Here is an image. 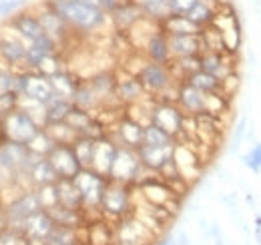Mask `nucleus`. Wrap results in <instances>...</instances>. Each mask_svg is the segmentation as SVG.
<instances>
[{
	"label": "nucleus",
	"mask_w": 261,
	"mask_h": 245,
	"mask_svg": "<svg viewBox=\"0 0 261 245\" xmlns=\"http://www.w3.org/2000/svg\"><path fill=\"white\" fill-rule=\"evenodd\" d=\"M46 2L72 32L93 34L111 22L107 12L98 10L95 6H89L81 0H46Z\"/></svg>",
	"instance_id": "obj_1"
},
{
	"label": "nucleus",
	"mask_w": 261,
	"mask_h": 245,
	"mask_svg": "<svg viewBox=\"0 0 261 245\" xmlns=\"http://www.w3.org/2000/svg\"><path fill=\"white\" fill-rule=\"evenodd\" d=\"M133 207H135V195H133L130 185L109 179V183L102 191V197H100V205H98L102 217L117 223L129 217L133 213Z\"/></svg>",
	"instance_id": "obj_2"
},
{
	"label": "nucleus",
	"mask_w": 261,
	"mask_h": 245,
	"mask_svg": "<svg viewBox=\"0 0 261 245\" xmlns=\"http://www.w3.org/2000/svg\"><path fill=\"white\" fill-rule=\"evenodd\" d=\"M139 79V83L143 85L145 92L157 101H165L171 89H175L179 85V81H175V77L171 75L167 64L147 61L143 64V68L135 75Z\"/></svg>",
	"instance_id": "obj_3"
},
{
	"label": "nucleus",
	"mask_w": 261,
	"mask_h": 245,
	"mask_svg": "<svg viewBox=\"0 0 261 245\" xmlns=\"http://www.w3.org/2000/svg\"><path fill=\"white\" fill-rule=\"evenodd\" d=\"M36 159L27 145L12 143V141H0V181L8 185L18 173H24L29 165Z\"/></svg>",
	"instance_id": "obj_4"
},
{
	"label": "nucleus",
	"mask_w": 261,
	"mask_h": 245,
	"mask_svg": "<svg viewBox=\"0 0 261 245\" xmlns=\"http://www.w3.org/2000/svg\"><path fill=\"white\" fill-rule=\"evenodd\" d=\"M40 131V127L33 121V117L22 111V109H14L10 113H6L0 122V141H12V143H20L27 145L34 135Z\"/></svg>",
	"instance_id": "obj_5"
},
{
	"label": "nucleus",
	"mask_w": 261,
	"mask_h": 245,
	"mask_svg": "<svg viewBox=\"0 0 261 245\" xmlns=\"http://www.w3.org/2000/svg\"><path fill=\"white\" fill-rule=\"evenodd\" d=\"M72 183L76 185V189H79V193H81L83 209H98L102 191H105V187L109 183V179H107L105 175L97 173V171L89 169V167H83V169L72 177Z\"/></svg>",
	"instance_id": "obj_6"
},
{
	"label": "nucleus",
	"mask_w": 261,
	"mask_h": 245,
	"mask_svg": "<svg viewBox=\"0 0 261 245\" xmlns=\"http://www.w3.org/2000/svg\"><path fill=\"white\" fill-rule=\"evenodd\" d=\"M2 205H4V215H6V227H12V229H16L29 215L42 209L36 189H24Z\"/></svg>",
	"instance_id": "obj_7"
},
{
	"label": "nucleus",
	"mask_w": 261,
	"mask_h": 245,
	"mask_svg": "<svg viewBox=\"0 0 261 245\" xmlns=\"http://www.w3.org/2000/svg\"><path fill=\"white\" fill-rule=\"evenodd\" d=\"M141 171H143V165L137 157V151L129 149V147H117V153H115V159H113V165H111V171H109L107 179L135 185Z\"/></svg>",
	"instance_id": "obj_8"
},
{
	"label": "nucleus",
	"mask_w": 261,
	"mask_h": 245,
	"mask_svg": "<svg viewBox=\"0 0 261 245\" xmlns=\"http://www.w3.org/2000/svg\"><path fill=\"white\" fill-rule=\"evenodd\" d=\"M171 159L177 167V173L183 181L191 185L193 181H197L201 177V171H203V161L201 157L187 145V143H181V141H175L173 143V151H171Z\"/></svg>",
	"instance_id": "obj_9"
},
{
	"label": "nucleus",
	"mask_w": 261,
	"mask_h": 245,
	"mask_svg": "<svg viewBox=\"0 0 261 245\" xmlns=\"http://www.w3.org/2000/svg\"><path fill=\"white\" fill-rule=\"evenodd\" d=\"M143 131L145 127L141 122L133 121L123 113V117H119L115 127H107V137L113 139L119 147H129V149H137L143 145Z\"/></svg>",
	"instance_id": "obj_10"
},
{
	"label": "nucleus",
	"mask_w": 261,
	"mask_h": 245,
	"mask_svg": "<svg viewBox=\"0 0 261 245\" xmlns=\"http://www.w3.org/2000/svg\"><path fill=\"white\" fill-rule=\"evenodd\" d=\"M46 161L50 163L59 179H72L83 169L74 155L72 145H65V143H57L50 149V153L46 155Z\"/></svg>",
	"instance_id": "obj_11"
},
{
	"label": "nucleus",
	"mask_w": 261,
	"mask_h": 245,
	"mask_svg": "<svg viewBox=\"0 0 261 245\" xmlns=\"http://www.w3.org/2000/svg\"><path fill=\"white\" fill-rule=\"evenodd\" d=\"M18 81H20V94L31 101L40 103V105H44L55 94L48 77H44L36 70H20Z\"/></svg>",
	"instance_id": "obj_12"
},
{
	"label": "nucleus",
	"mask_w": 261,
	"mask_h": 245,
	"mask_svg": "<svg viewBox=\"0 0 261 245\" xmlns=\"http://www.w3.org/2000/svg\"><path fill=\"white\" fill-rule=\"evenodd\" d=\"M181 121H183V111L175 103L155 99V105L151 109V122L153 125H157L159 129H163L165 133H169L175 139L181 133Z\"/></svg>",
	"instance_id": "obj_13"
},
{
	"label": "nucleus",
	"mask_w": 261,
	"mask_h": 245,
	"mask_svg": "<svg viewBox=\"0 0 261 245\" xmlns=\"http://www.w3.org/2000/svg\"><path fill=\"white\" fill-rule=\"evenodd\" d=\"M24 55H27V42L22 38H18L12 31H10V34L0 32V61L8 68L27 70L24 68Z\"/></svg>",
	"instance_id": "obj_14"
},
{
	"label": "nucleus",
	"mask_w": 261,
	"mask_h": 245,
	"mask_svg": "<svg viewBox=\"0 0 261 245\" xmlns=\"http://www.w3.org/2000/svg\"><path fill=\"white\" fill-rule=\"evenodd\" d=\"M8 29L14 32L18 38H22L27 44H31V42H34L36 38H40L44 34L42 24H40V20H38L34 10H20L14 16H10Z\"/></svg>",
	"instance_id": "obj_15"
},
{
	"label": "nucleus",
	"mask_w": 261,
	"mask_h": 245,
	"mask_svg": "<svg viewBox=\"0 0 261 245\" xmlns=\"http://www.w3.org/2000/svg\"><path fill=\"white\" fill-rule=\"evenodd\" d=\"M36 16H38V20H40V24H42V31L46 32L48 36H53L61 46H63V42H65L66 38L72 34V31L66 27V22L50 8V4L48 2H44V4H40L36 10Z\"/></svg>",
	"instance_id": "obj_16"
},
{
	"label": "nucleus",
	"mask_w": 261,
	"mask_h": 245,
	"mask_svg": "<svg viewBox=\"0 0 261 245\" xmlns=\"http://www.w3.org/2000/svg\"><path fill=\"white\" fill-rule=\"evenodd\" d=\"M169 38V51H171V59H179V57H199L201 53H205V42H203V34H167Z\"/></svg>",
	"instance_id": "obj_17"
},
{
	"label": "nucleus",
	"mask_w": 261,
	"mask_h": 245,
	"mask_svg": "<svg viewBox=\"0 0 261 245\" xmlns=\"http://www.w3.org/2000/svg\"><path fill=\"white\" fill-rule=\"evenodd\" d=\"M55 221L50 219V215L46 213L44 209L36 211V213L29 215L16 229L27 237V239H36V241H46L50 231H53ZM48 243V241H46Z\"/></svg>",
	"instance_id": "obj_18"
},
{
	"label": "nucleus",
	"mask_w": 261,
	"mask_h": 245,
	"mask_svg": "<svg viewBox=\"0 0 261 245\" xmlns=\"http://www.w3.org/2000/svg\"><path fill=\"white\" fill-rule=\"evenodd\" d=\"M143 55L145 59L151 62H159V64H169L171 62V51H169V38L167 32L157 27L151 32V36L147 38V42L143 44Z\"/></svg>",
	"instance_id": "obj_19"
},
{
	"label": "nucleus",
	"mask_w": 261,
	"mask_h": 245,
	"mask_svg": "<svg viewBox=\"0 0 261 245\" xmlns=\"http://www.w3.org/2000/svg\"><path fill=\"white\" fill-rule=\"evenodd\" d=\"M117 143L113 139H109L107 135L100 137V139H95V151H93V159H91V167L93 171H97L100 175H109L111 171V165H113V159H115V153H117Z\"/></svg>",
	"instance_id": "obj_20"
},
{
	"label": "nucleus",
	"mask_w": 261,
	"mask_h": 245,
	"mask_svg": "<svg viewBox=\"0 0 261 245\" xmlns=\"http://www.w3.org/2000/svg\"><path fill=\"white\" fill-rule=\"evenodd\" d=\"M175 105H177L185 115H193V117H195L199 113H203L205 92L197 91L195 87H191L189 83H179Z\"/></svg>",
	"instance_id": "obj_21"
},
{
	"label": "nucleus",
	"mask_w": 261,
	"mask_h": 245,
	"mask_svg": "<svg viewBox=\"0 0 261 245\" xmlns=\"http://www.w3.org/2000/svg\"><path fill=\"white\" fill-rule=\"evenodd\" d=\"M143 18V14H141V10H139V6L130 0V2H119L111 12H109V20H111V24L115 27V31L117 32H127L135 24V22H139Z\"/></svg>",
	"instance_id": "obj_22"
},
{
	"label": "nucleus",
	"mask_w": 261,
	"mask_h": 245,
	"mask_svg": "<svg viewBox=\"0 0 261 245\" xmlns=\"http://www.w3.org/2000/svg\"><path fill=\"white\" fill-rule=\"evenodd\" d=\"M145 96H149V94L145 92L143 85L139 83V79H137V77H133V75H127L125 79H119V77H117L115 99H117L123 107H127V105H135V103L143 101Z\"/></svg>",
	"instance_id": "obj_23"
},
{
	"label": "nucleus",
	"mask_w": 261,
	"mask_h": 245,
	"mask_svg": "<svg viewBox=\"0 0 261 245\" xmlns=\"http://www.w3.org/2000/svg\"><path fill=\"white\" fill-rule=\"evenodd\" d=\"M137 157L141 161V165L153 173H159V169L163 167L165 163L171 159V151H173V145H167V147H151V145H141L135 149Z\"/></svg>",
	"instance_id": "obj_24"
},
{
	"label": "nucleus",
	"mask_w": 261,
	"mask_h": 245,
	"mask_svg": "<svg viewBox=\"0 0 261 245\" xmlns=\"http://www.w3.org/2000/svg\"><path fill=\"white\" fill-rule=\"evenodd\" d=\"M27 179L33 189L44 187V185H53L59 177L55 173V169L50 167V163L46 161V157H36L33 163L29 165V169L24 171Z\"/></svg>",
	"instance_id": "obj_25"
},
{
	"label": "nucleus",
	"mask_w": 261,
	"mask_h": 245,
	"mask_svg": "<svg viewBox=\"0 0 261 245\" xmlns=\"http://www.w3.org/2000/svg\"><path fill=\"white\" fill-rule=\"evenodd\" d=\"M87 83L91 85V89L100 99V105H107L109 99H115V87H117V75L115 72L100 70L97 75H93Z\"/></svg>",
	"instance_id": "obj_26"
},
{
	"label": "nucleus",
	"mask_w": 261,
	"mask_h": 245,
	"mask_svg": "<svg viewBox=\"0 0 261 245\" xmlns=\"http://www.w3.org/2000/svg\"><path fill=\"white\" fill-rule=\"evenodd\" d=\"M115 243V227L105 217L87 223V245H113Z\"/></svg>",
	"instance_id": "obj_27"
},
{
	"label": "nucleus",
	"mask_w": 261,
	"mask_h": 245,
	"mask_svg": "<svg viewBox=\"0 0 261 245\" xmlns=\"http://www.w3.org/2000/svg\"><path fill=\"white\" fill-rule=\"evenodd\" d=\"M70 103L74 107H79L83 111H91V113H95V111L100 109V99L95 94V91L91 89V85L87 81H79L76 83L74 91L70 94Z\"/></svg>",
	"instance_id": "obj_28"
},
{
	"label": "nucleus",
	"mask_w": 261,
	"mask_h": 245,
	"mask_svg": "<svg viewBox=\"0 0 261 245\" xmlns=\"http://www.w3.org/2000/svg\"><path fill=\"white\" fill-rule=\"evenodd\" d=\"M55 189H57L59 205L68 207V209H83L81 193H79L76 185L72 183V179H57L55 181Z\"/></svg>",
	"instance_id": "obj_29"
},
{
	"label": "nucleus",
	"mask_w": 261,
	"mask_h": 245,
	"mask_svg": "<svg viewBox=\"0 0 261 245\" xmlns=\"http://www.w3.org/2000/svg\"><path fill=\"white\" fill-rule=\"evenodd\" d=\"M46 213L50 215V219L57 223V225H66V227H81V225H87L85 223V215L83 209H68L63 205H53L48 209H44Z\"/></svg>",
	"instance_id": "obj_30"
},
{
	"label": "nucleus",
	"mask_w": 261,
	"mask_h": 245,
	"mask_svg": "<svg viewBox=\"0 0 261 245\" xmlns=\"http://www.w3.org/2000/svg\"><path fill=\"white\" fill-rule=\"evenodd\" d=\"M141 14L157 24H161L167 16H171V8H169V0H133Z\"/></svg>",
	"instance_id": "obj_31"
},
{
	"label": "nucleus",
	"mask_w": 261,
	"mask_h": 245,
	"mask_svg": "<svg viewBox=\"0 0 261 245\" xmlns=\"http://www.w3.org/2000/svg\"><path fill=\"white\" fill-rule=\"evenodd\" d=\"M217 4H211V2H205V0H199L195 6L185 14L195 27L199 29H205V27H211V22L215 20V14H217Z\"/></svg>",
	"instance_id": "obj_32"
},
{
	"label": "nucleus",
	"mask_w": 261,
	"mask_h": 245,
	"mask_svg": "<svg viewBox=\"0 0 261 245\" xmlns=\"http://www.w3.org/2000/svg\"><path fill=\"white\" fill-rule=\"evenodd\" d=\"M44 109H46V122H61L66 119V115L70 113L72 109V103L70 99H65L61 94H53L46 103H44Z\"/></svg>",
	"instance_id": "obj_33"
},
{
	"label": "nucleus",
	"mask_w": 261,
	"mask_h": 245,
	"mask_svg": "<svg viewBox=\"0 0 261 245\" xmlns=\"http://www.w3.org/2000/svg\"><path fill=\"white\" fill-rule=\"evenodd\" d=\"M159 27L167 34H197V32L203 31V29L195 27L185 14H171V16L165 18Z\"/></svg>",
	"instance_id": "obj_34"
},
{
	"label": "nucleus",
	"mask_w": 261,
	"mask_h": 245,
	"mask_svg": "<svg viewBox=\"0 0 261 245\" xmlns=\"http://www.w3.org/2000/svg\"><path fill=\"white\" fill-rule=\"evenodd\" d=\"M183 83H189L191 87H195L197 91L201 92H215V91H221V79H217L215 75H209L205 70H195L193 75H189Z\"/></svg>",
	"instance_id": "obj_35"
},
{
	"label": "nucleus",
	"mask_w": 261,
	"mask_h": 245,
	"mask_svg": "<svg viewBox=\"0 0 261 245\" xmlns=\"http://www.w3.org/2000/svg\"><path fill=\"white\" fill-rule=\"evenodd\" d=\"M48 81L53 85V91L57 92V94H61V96H65V99H70V94H72L76 83H79V79L72 72H68L66 68H61L59 72L48 77Z\"/></svg>",
	"instance_id": "obj_36"
},
{
	"label": "nucleus",
	"mask_w": 261,
	"mask_h": 245,
	"mask_svg": "<svg viewBox=\"0 0 261 245\" xmlns=\"http://www.w3.org/2000/svg\"><path fill=\"white\" fill-rule=\"evenodd\" d=\"M42 129L46 131V135H48V137H50L55 143H65V145H72V141L79 137V133H76L72 127H68L65 121H61V122H46Z\"/></svg>",
	"instance_id": "obj_37"
},
{
	"label": "nucleus",
	"mask_w": 261,
	"mask_h": 245,
	"mask_svg": "<svg viewBox=\"0 0 261 245\" xmlns=\"http://www.w3.org/2000/svg\"><path fill=\"white\" fill-rule=\"evenodd\" d=\"M46 241H48V245H81L79 227H66V225H57L55 223Z\"/></svg>",
	"instance_id": "obj_38"
},
{
	"label": "nucleus",
	"mask_w": 261,
	"mask_h": 245,
	"mask_svg": "<svg viewBox=\"0 0 261 245\" xmlns=\"http://www.w3.org/2000/svg\"><path fill=\"white\" fill-rule=\"evenodd\" d=\"M175 139L165 133L163 129H159L157 125L149 122L145 125V131H143V145H151V147H167V145H173Z\"/></svg>",
	"instance_id": "obj_39"
},
{
	"label": "nucleus",
	"mask_w": 261,
	"mask_h": 245,
	"mask_svg": "<svg viewBox=\"0 0 261 245\" xmlns=\"http://www.w3.org/2000/svg\"><path fill=\"white\" fill-rule=\"evenodd\" d=\"M93 121H95V115H93L91 111H83V109H79V107H74V105H72L70 113L66 115V119H65L66 125L72 127V129L79 133V137L87 131V127Z\"/></svg>",
	"instance_id": "obj_40"
},
{
	"label": "nucleus",
	"mask_w": 261,
	"mask_h": 245,
	"mask_svg": "<svg viewBox=\"0 0 261 245\" xmlns=\"http://www.w3.org/2000/svg\"><path fill=\"white\" fill-rule=\"evenodd\" d=\"M72 149H74V155H76L81 167H91V159H93V151H95V139L81 135L72 141Z\"/></svg>",
	"instance_id": "obj_41"
},
{
	"label": "nucleus",
	"mask_w": 261,
	"mask_h": 245,
	"mask_svg": "<svg viewBox=\"0 0 261 245\" xmlns=\"http://www.w3.org/2000/svg\"><path fill=\"white\" fill-rule=\"evenodd\" d=\"M55 145H57V143L46 135V131H44V129H40L33 139L27 143V149H29L33 155H36V157H46V155L50 153V149H53Z\"/></svg>",
	"instance_id": "obj_42"
},
{
	"label": "nucleus",
	"mask_w": 261,
	"mask_h": 245,
	"mask_svg": "<svg viewBox=\"0 0 261 245\" xmlns=\"http://www.w3.org/2000/svg\"><path fill=\"white\" fill-rule=\"evenodd\" d=\"M18 72L14 68H0V92H16L20 94V81H18Z\"/></svg>",
	"instance_id": "obj_43"
},
{
	"label": "nucleus",
	"mask_w": 261,
	"mask_h": 245,
	"mask_svg": "<svg viewBox=\"0 0 261 245\" xmlns=\"http://www.w3.org/2000/svg\"><path fill=\"white\" fill-rule=\"evenodd\" d=\"M61 68H63V59L59 55H48V57H44L42 61L38 62V66L34 70L40 72V75H44V77H53Z\"/></svg>",
	"instance_id": "obj_44"
},
{
	"label": "nucleus",
	"mask_w": 261,
	"mask_h": 245,
	"mask_svg": "<svg viewBox=\"0 0 261 245\" xmlns=\"http://www.w3.org/2000/svg\"><path fill=\"white\" fill-rule=\"evenodd\" d=\"M36 195H38V201H40V207L42 209H48L53 205H57V189H55V183L53 185H44V187H38L36 189Z\"/></svg>",
	"instance_id": "obj_45"
},
{
	"label": "nucleus",
	"mask_w": 261,
	"mask_h": 245,
	"mask_svg": "<svg viewBox=\"0 0 261 245\" xmlns=\"http://www.w3.org/2000/svg\"><path fill=\"white\" fill-rule=\"evenodd\" d=\"M29 0H0V18H10L16 12L24 10Z\"/></svg>",
	"instance_id": "obj_46"
},
{
	"label": "nucleus",
	"mask_w": 261,
	"mask_h": 245,
	"mask_svg": "<svg viewBox=\"0 0 261 245\" xmlns=\"http://www.w3.org/2000/svg\"><path fill=\"white\" fill-rule=\"evenodd\" d=\"M0 245H27V237L12 227H4L0 231Z\"/></svg>",
	"instance_id": "obj_47"
},
{
	"label": "nucleus",
	"mask_w": 261,
	"mask_h": 245,
	"mask_svg": "<svg viewBox=\"0 0 261 245\" xmlns=\"http://www.w3.org/2000/svg\"><path fill=\"white\" fill-rule=\"evenodd\" d=\"M243 163H245V167L251 171V173H255V175H259L261 171V145H253L251 147V151L243 157Z\"/></svg>",
	"instance_id": "obj_48"
},
{
	"label": "nucleus",
	"mask_w": 261,
	"mask_h": 245,
	"mask_svg": "<svg viewBox=\"0 0 261 245\" xmlns=\"http://www.w3.org/2000/svg\"><path fill=\"white\" fill-rule=\"evenodd\" d=\"M18 96L16 92H0V115H6L18 107Z\"/></svg>",
	"instance_id": "obj_49"
},
{
	"label": "nucleus",
	"mask_w": 261,
	"mask_h": 245,
	"mask_svg": "<svg viewBox=\"0 0 261 245\" xmlns=\"http://www.w3.org/2000/svg\"><path fill=\"white\" fill-rule=\"evenodd\" d=\"M199 0H169L171 14H187Z\"/></svg>",
	"instance_id": "obj_50"
},
{
	"label": "nucleus",
	"mask_w": 261,
	"mask_h": 245,
	"mask_svg": "<svg viewBox=\"0 0 261 245\" xmlns=\"http://www.w3.org/2000/svg\"><path fill=\"white\" fill-rule=\"evenodd\" d=\"M245 127H247V119L245 117H241L239 122H237V127H235V149L241 145V141H243V135H245Z\"/></svg>",
	"instance_id": "obj_51"
},
{
	"label": "nucleus",
	"mask_w": 261,
	"mask_h": 245,
	"mask_svg": "<svg viewBox=\"0 0 261 245\" xmlns=\"http://www.w3.org/2000/svg\"><path fill=\"white\" fill-rule=\"evenodd\" d=\"M255 239H257V243H259V239H261V217L259 215H255Z\"/></svg>",
	"instance_id": "obj_52"
},
{
	"label": "nucleus",
	"mask_w": 261,
	"mask_h": 245,
	"mask_svg": "<svg viewBox=\"0 0 261 245\" xmlns=\"http://www.w3.org/2000/svg\"><path fill=\"white\" fill-rule=\"evenodd\" d=\"M6 227V215H4V205L0 203V231Z\"/></svg>",
	"instance_id": "obj_53"
},
{
	"label": "nucleus",
	"mask_w": 261,
	"mask_h": 245,
	"mask_svg": "<svg viewBox=\"0 0 261 245\" xmlns=\"http://www.w3.org/2000/svg\"><path fill=\"white\" fill-rule=\"evenodd\" d=\"M205 2H211V4H217V6H219V4H223L221 0H205Z\"/></svg>",
	"instance_id": "obj_54"
},
{
	"label": "nucleus",
	"mask_w": 261,
	"mask_h": 245,
	"mask_svg": "<svg viewBox=\"0 0 261 245\" xmlns=\"http://www.w3.org/2000/svg\"><path fill=\"white\" fill-rule=\"evenodd\" d=\"M115 2H117V4H119V2H130V0H115Z\"/></svg>",
	"instance_id": "obj_55"
},
{
	"label": "nucleus",
	"mask_w": 261,
	"mask_h": 245,
	"mask_svg": "<svg viewBox=\"0 0 261 245\" xmlns=\"http://www.w3.org/2000/svg\"><path fill=\"white\" fill-rule=\"evenodd\" d=\"M0 193H2V181H0Z\"/></svg>",
	"instance_id": "obj_56"
},
{
	"label": "nucleus",
	"mask_w": 261,
	"mask_h": 245,
	"mask_svg": "<svg viewBox=\"0 0 261 245\" xmlns=\"http://www.w3.org/2000/svg\"><path fill=\"white\" fill-rule=\"evenodd\" d=\"M2 117H4V115H0V122H2Z\"/></svg>",
	"instance_id": "obj_57"
}]
</instances>
